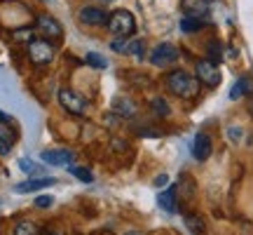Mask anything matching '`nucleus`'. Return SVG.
Masks as SVG:
<instances>
[{
    "mask_svg": "<svg viewBox=\"0 0 253 235\" xmlns=\"http://www.w3.org/2000/svg\"><path fill=\"white\" fill-rule=\"evenodd\" d=\"M167 87L171 94L181 97V99H192L199 92V80L185 71H171L167 75Z\"/></svg>",
    "mask_w": 253,
    "mask_h": 235,
    "instance_id": "1",
    "label": "nucleus"
},
{
    "mask_svg": "<svg viewBox=\"0 0 253 235\" xmlns=\"http://www.w3.org/2000/svg\"><path fill=\"white\" fill-rule=\"evenodd\" d=\"M108 31L113 33V36H118V38L134 36V31H136L134 14H131V12H126V9H115V12L108 17Z\"/></svg>",
    "mask_w": 253,
    "mask_h": 235,
    "instance_id": "2",
    "label": "nucleus"
},
{
    "mask_svg": "<svg viewBox=\"0 0 253 235\" xmlns=\"http://www.w3.org/2000/svg\"><path fill=\"white\" fill-rule=\"evenodd\" d=\"M54 55H56V47L49 40H45V38H38V40L28 43V59H31V63H36V66L52 63L54 61Z\"/></svg>",
    "mask_w": 253,
    "mask_h": 235,
    "instance_id": "3",
    "label": "nucleus"
},
{
    "mask_svg": "<svg viewBox=\"0 0 253 235\" xmlns=\"http://www.w3.org/2000/svg\"><path fill=\"white\" fill-rule=\"evenodd\" d=\"M59 104L68 111L71 116H87V101L82 99L78 92L73 90H61L59 92Z\"/></svg>",
    "mask_w": 253,
    "mask_h": 235,
    "instance_id": "4",
    "label": "nucleus"
},
{
    "mask_svg": "<svg viewBox=\"0 0 253 235\" xmlns=\"http://www.w3.org/2000/svg\"><path fill=\"white\" fill-rule=\"evenodd\" d=\"M36 28H38V33L45 38V40H49V38H54V40H61V38H63L61 24H59L54 17H49V14H38Z\"/></svg>",
    "mask_w": 253,
    "mask_h": 235,
    "instance_id": "5",
    "label": "nucleus"
},
{
    "mask_svg": "<svg viewBox=\"0 0 253 235\" xmlns=\"http://www.w3.org/2000/svg\"><path fill=\"white\" fill-rule=\"evenodd\" d=\"M197 80L202 85H207V87H218L220 85V71H218V66L213 61H209V59H202L197 61Z\"/></svg>",
    "mask_w": 253,
    "mask_h": 235,
    "instance_id": "6",
    "label": "nucleus"
},
{
    "mask_svg": "<svg viewBox=\"0 0 253 235\" xmlns=\"http://www.w3.org/2000/svg\"><path fill=\"white\" fill-rule=\"evenodd\" d=\"M176 59H178V50H176L171 43H162V45H157L153 50V55H150V61H153L155 66H160V68L171 66Z\"/></svg>",
    "mask_w": 253,
    "mask_h": 235,
    "instance_id": "7",
    "label": "nucleus"
},
{
    "mask_svg": "<svg viewBox=\"0 0 253 235\" xmlns=\"http://www.w3.org/2000/svg\"><path fill=\"white\" fill-rule=\"evenodd\" d=\"M108 12L101 7H82L80 9V21L84 26H108Z\"/></svg>",
    "mask_w": 253,
    "mask_h": 235,
    "instance_id": "8",
    "label": "nucleus"
},
{
    "mask_svg": "<svg viewBox=\"0 0 253 235\" xmlns=\"http://www.w3.org/2000/svg\"><path fill=\"white\" fill-rule=\"evenodd\" d=\"M73 151H66V148H52V151H42V160L52 167H63V165L73 163Z\"/></svg>",
    "mask_w": 253,
    "mask_h": 235,
    "instance_id": "9",
    "label": "nucleus"
},
{
    "mask_svg": "<svg viewBox=\"0 0 253 235\" xmlns=\"http://www.w3.org/2000/svg\"><path fill=\"white\" fill-rule=\"evenodd\" d=\"M192 155H195V160L204 163L209 155H211V136L204 134V132L195 134V141H192Z\"/></svg>",
    "mask_w": 253,
    "mask_h": 235,
    "instance_id": "10",
    "label": "nucleus"
},
{
    "mask_svg": "<svg viewBox=\"0 0 253 235\" xmlns=\"http://www.w3.org/2000/svg\"><path fill=\"white\" fill-rule=\"evenodd\" d=\"M181 5H183L185 17L202 19L209 12V7H211V0H181Z\"/></svg>",
    "mask_w": 253,
    "mask_h": 235,
    "instance_id": "11",
    "label": "nucleus"
},
{
    "mask_svg": "<svg viewBox=\"0 0 253 235\" xmlns=\"http://www.w3.org/2000/svg\"><path fill=\"white\" fill-rule=\"evenodd\" d=\"M14 139H17L14 129H12L7 122H2V120H0V155H7L9 151H12Z\"/></svg>",
    "mask_w": 253,
    "mask_h": 235,
    "instance_id": "12",
    "label": "nucleus"
},
{
    "mask_svg": "<svg viewBox=\"0 0 253 235\" xmlns=\"http://www.w3.org/2000/svg\"><path fill=\"white\" fill-rule=\"evenodd\" d=\"M52 183H56V179H49V176L31 179V181H24V183H17L14 193H33V190H40V188H45V186H52Z\"/></svg>",
    "mask_w": 253,
    "mask_h": 235,
    "instance_id": "13",
    "label": "nucleus"
},
{
    "mask_svg": "<svg viewBox=\"0 0 253 235\" xmlns=\"http://www.w3.org/2000/svg\"><path fill=\"white\" fill-rule=\"evenodd\" d=\"M157 202H160V207L164 209V212H176V205H178V200H176V186H169V188L164 190V193H160V198H157Z\"/></svg>",
    "mask_w": 253,
    "mask_h": 235,
    "instance_id": "14",
    "label": "nucleus"
},
{
    "mask_svg": "<svg viewBox=\"0 0 253 235\" xmlns=\"http://www.w3.org/2000/svg\"><path fill=\"white\" fill-rule=\"evenodd\" d=\"M113 111L118 113V116H125V118H131L136 113V104L131 99H125V97H118V99L113 101Z\"/></svg>",
    "mask_w": 253,
    "mask_h": 235,
    "instance_id": "15",
    "label": "nucleus"
},
{
    "mask_svg": "<svg viewBox=\"0 0 253 235\" xmlns=\"http://www.w3.org/2000/svg\"><path fill=\"white\" fill-rule=\"evenodd\" d=\"M251 87H253V82H251V78H239V80L232 85V90H230V99H242V97H246L249 92H251Z\"/></svg>",
    "mask_w": 253,
    "mask_h": 235,
    "instance_id": "16",
    "label": "nucleus"
},
{
    "mask_svg": "<svg viewBox=\"0 0 253 235\" xmlns=\"http://www.w3.org/2000/svg\"><path fill=\"white\" fill-rule=\"evenodd\" d=\"M14 235H40V228H38L36 221L24 219V221H19L17 226H14Z\"/></svg>",
    "mask_w": 253,
    "mask_h": 235,
    "instance_id": "17",
    "label": "nucleus"
},
{
    "mask_svg": "<svg viewBox=\"0 0 253 235\" xmlns=\"http://www.w3.org/2000/svg\"><path fill=\"white\" fill-rule=\"evenodd\" d=\"M185 226H188L190 233H195V235L204 233V221H202V217H197V214H188V217H185Z\"/></svg>",
    "mask_w": 253,
    "mask_h": 235,
    "instance_id": "18",
    "label": "nucleus"
},
{
    "mask_svg": "<svg viewBox=\"0 0 253 235\" xmlns=\"http://www.w3.org/2000/svg\"><path fill=\"white\" fill-rule=\"evenodd\" d=\"M202 26H204V21H202V19H195V17H183V21H181L183 33H195V31H199Z\"/></svg>",
    "mask_w": 253,
    "mask_h": 235,
    "instance_id": "19",
    "label": "nucleus"
},
{
    "mask_svg": "<svg viewBox=\"0 0 253 235\" xmlns=\"http://www.w3.org/2000/svg\"><path fill=\"white\" fill-rule=\"evenodd\" d=\"M153 109L155 113L160 118H169V113H171V109H169V104L162 99V97H157V99H153Z\"/></svg>",
    "mask_w": 253,
    "mask_h": 235,
    "instance_id": "20",
    "label": "nucleus"
},
{
    "mask_svg": "<svg viewBox=\"0 0 253 235\" xmlns=\"http://www.w3.org/2000/svg\"><path fill=\"white\" fill-rule=\"evenodd\" d=\"M68 172H71L73 176H78L80 181H84V183H91V181H94V174H91L89 170H84V167H68Z\"/></svg>",
    "mask_w": 253,
    "mask_h": 235,
    "instance_id": "21",
    "label": "nucleus"
},
{
    "mask_svg": "<svg viewBox=\"0 0 253 235\" xmlns=\"http://www.w3.org/2000/svg\"><path fill=\"white\" fill-rule=\"evenodd\" d=\"M19 167H21V172H26V174H38L42 170V167L38 163H33L31 158H21V160H19Z\"/></svg>",
    "mask_w": 253,
    "mask_h": 235,
    "instance_id": "22",
    "label": "nucleus"
},
{
    "mask_svg": "<svg viewBox=\"0 0 253 235\" xmlns=\"http://www.w3.org/2000/svg\"><path fill=\"white\" fill-rule=\"evenodd\" d=\"M87 63L94 66V68H106V66H108V61H106L99 52H89V55H87Z\"/></svg>",
    "mask_w": 253,
    "mask_h": 235,
    "instance_id": "23",
    "label": "nucleus"
},
{
    "mask_svg": "<svg viewBox=\"0 0 253 235\" xmlns=\"http://www.w3.org/2000/svg\"><path fill=\"white\" fill-rule=\"evenodd\" d=\"M220 52H223V47L218 45L216 40H213V43H209V57H211L209 61H213V63H216V61H220V57H223V55H220Z\"/></svg>",
    "mask_w": 253,
    "mask_h": 235,
    "instance_id": "24",
    "label": "nucleus"
},
{
    "mask_svg": "<svg viewBox=\"0 0 253 235\" xmlns=\"http://www.w3.org/2000/svg\"><path fill=\"white\" fill-rule=\"evenodd\" d=\"M54 205V198L52 195H40V198L36 200V207H40V209H47V207H52Z\"/></svg>",
    "mask_w": 253,
    "mask_h": 235,
    "instance_id": "25",
    "label": "nucleus"
},
{
    "mask_svg": "<svg viewBox=\"0 0 253 235\" xmlns=\"http://www.w3.org/2000/svg\"><path fill=\"white\" fill-rule=\"evenodd\" d=\"M113 50L115 52H126V47H129V38H118V40H113Z\"/></svg>",
    "mask_w": 253,
    "mask_h": 235,
    "instance_id": "26",
    "label": "nucleus"
},
{
    "mask_svg": "<svg viewBox=\"0 0 253 235\" xmlns=\"http://www.w3.org/2000/svg\"><path fill=\"white\" fill-rule=\"evenodd\" d=\"M126 52H131V55H136V57H141V55H143V43H141V40L131 43V45L126 47Z\"/></svg>",
    "mask_w": 253,
    "mask_h": 235,
    "instance_id": "27",
    "label": "nucleus"
},
{
    "mask_svg": "<svg viewBox=\"0 0 253 235\" xmlns=\"http://www.w3.org/2000/svg\"><path fill=\"white\" fill-rule=\"evenodd\" d=\"M14 40H28V43H31V28H19V31H14Z\"/></svg>",
    "mask_w": 253,
    "mask_h": 235,
    "instance_id": "28",
    "label": "nucleus"
},
{
    "mask_svg": "<svg viewBox=\"0 0 253 235\" xmlns=\"http://www.w3.org/2000/svg\"><path fill=\"white\" fill-rule=\"evenodd\" d=\"M230 139H232V141H239V139H242V129H239V127H230Z\"/></svg>",
    "mask_w": 253,
    "mask_h": 235,
    "instance_id": "29",
    "label": "nucleus"
},
{
    "mask_svg": "<svg viewBox=\"0 0 253 235\" xmlns=\"http://www.w3.org/2000/svg\"><path fill=\"white\" fill-rule=\"evenodd\" d=\"M155 183H157V186H162V183H167V176H157V179H155Z\"/></svg>",
    "mask_w": 253,
    "mask_h": 235,
    "instance_id": "30",
    "label": "nucleus"
},
{
    "mask_svg": "<svg viewBox=\"0 0 253 235\" xmlns=\"http://www.w3.org/2000/svg\"><path fill=\"white\" fill-rule=\"evenodd\" d=\"M0 120H2V122H7L9 118H7V116H5V113H2V111H0Z\"/></svg>",
    "mask_w": 253,
    "mask_h": 235,
    "instance_id": "31",
    "label": "nucleus"
},
{
    "mask_svg": "<svg viewBox=\"0 0 253 235\" xmlns=\"http://www.w3.org/2000/svg\"><path fill=\"white\" fill-rule=\"evenodd\" d=\"M126 235H143V233H138V231H129Z\"/></svg>",
    "mask_w": 253,
    "mask_h": 235,
    "instance_id": "32",
    "label": "nucleus"
},
{
    "mask_svg": "<svg viewBox=\"0 0 253 235\" xmlns=\"http://www.w3.org/2000/svg\"><path fill=\"white\" fill-rule=\"evenodd\" d=\"M249 109H251V113H253V99H251V104H249Z\"/></svg>",
    "mask_w": 253,
    "mask_h": 235,
    "instance_id": "33",
    "label": "nucleus"
},
{
    "mask_svg": "<svg viewBox=\"0 0 253 235\" xmlns=\"http://www.w3.org/2000/svg\"><path fill=\"white\" fill-rule=\"evenodd\" d=\"M49 235H61V233H49Z\"/></svg>",
    "mask_w": 253,
    "mask_h": 235,
    "instance_id": "34",
    "label": "nucleus"
},
{
    "mask_svg": "<svg viewBox=\"0 0 253 235\" xmlns=\"http://www.w3.org/2000/svg\"><path fill=\"white\" fill-rule=\"evenodd\" d=\"M103 2H113V0H103Z\"/></svg>",
    "mask_w": 253,
    "mask_h": 235,
    "instance_id": "35",
    "label": "nucleus"
}]
</instances>
